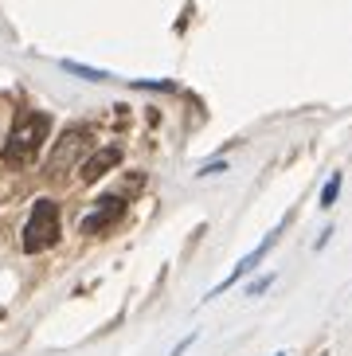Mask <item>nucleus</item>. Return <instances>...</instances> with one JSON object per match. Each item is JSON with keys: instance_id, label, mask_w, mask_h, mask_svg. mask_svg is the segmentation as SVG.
Instances as JSON below:
<instances>
[{"instance_id": "nucleus-1", "label": "nucleus", "mask_w": 352, "mask_h": 356, "mask_svg": "<svg viewBox=\"0 0 352 356\" xmlns=\"http://www.w3.org/2000/svg\"><path fill=\"white\" fill-rule=\"evenodd\" d=\"M47 134H51V118L40 114V110H20L16 122H12L8 141H4V161L16 168H28L31 161L40 157Z\"/></svg>"}, {"instance_id": "nucleus-2", "label": "nucleus", "mask_w": 352, "mask_h": 356, "mask_svg": "<svg viewBox=\"0 0 352 356\" xmlns=\"http://www.w3.org/2000/svg\"><path fill=\"white\" fill-rule=\"evenodd\" d=\"M63 227H59V208H55V200H40L35 208H31L28 223H24V251L28 254H43L51 251L55 243H59Z\"/></svg>"}, {"instance_id": "nucleus-3", "label": "nucleus", "mask_w": 352, "mask_h": 356, "mask_svg": "<svg viewBox=\"0 0 352 356\" xmlns=\"http://www.w3.org/2000/svg\"><path fill=\"white\" fill-rule=\"evenodd\" d=\"M86 145H90V129H86V126L67 129V134L55 141V153L47 157V177H55V180L67 177V168H74L79 161H83Z\"/></svg>"}, {"instance_id": "nucleus-4", "label": "nucleus", "mask_w": 352, "mask_h": 356, "mask_svg": "<svg viewBox=\"0 0 352 356\" xmlns=\"http://www.w3.org/2000/svg\"><path fill=\"white\" fill-rule=\"evenodd\" d=\"M125 216V200L122 196H102L98 200V208L90 211L83 220V231H90V235H98V231H106V227H114L118 220Z\"/></svg>"}, {"instance_id": "nucleus-5", "label": "nucleus", "mask_w": 352, "mask_h": 356, "mask_svg": "<svg viewBox=\"0 0 352 356\" xmlns=\"http://www.w3.org/2000/svg\"><path fill=\"white\" fill-rule=\"evenodd\" d=\"M274 243H278V231H270L266 239H262V247H259V251H250L247 259H243V262H239V266H235V270L227 274V282H219L216 290L207 293V298H216V293H227V286H235L239 278H243V274H250V270H255V266H259L262 259H266V251H270V247H274Z\"/></svg>"}, {"instance_id": "nucleus-6", "label": "nucleus", "mask_w": 352, "mask_h": 356, "mask_svg": "<svg viewBox=\"0 0 352 356\" xmlns=\"http://www.w3.org/2000/svg\"><path fill=\"white\" fill-rule=\"evenodd\" d=\"M122 165V149L118 145H110V149H102V153H94L90 161H86V168H83V180L86 184H94V180H102L110 168H118Z\"/></svg>"}, {"instance_id": "nucleus-7", "label": "nucleus", "mask_w": 352, "mask_h": 356, "mask_svg": "<svg viewBox=\"0 0 352 356\" xmlns=\"http://www.w3.org/2000/svg\"><path fill=\"white\" fill-rule=\"evenodd\" d=\"M341 184H344V177H341V172H333L329 184H325V192H321V208H333V204H337V196H341Z\"/></svg>"}, {"instance_id": "nucleus-8", "label": "nucleus", "mask_w": 352, "mask_h": 356, "mask_svg": "<svg viewBox=\"0 0 352 356\" xmlns=\"http://www.w3.org/2000/svg\"><path fill=\"white\" fill-rule=\"evenodd\" d=\"M270 282H274V278H259V282L250 286V293H255V298H259V293H262V290H266V286H270Z\"/></svg>"}, {"instance_id": "nucleus-9", "label": "nucleus", "mask_w": 352, "mask_h": 356, "mask_svg": "<svg viewBox=\"0 0 352 356\" xmlns=\"http://www.w3.org/2000/svg\"><path fill=\"white\" fill-rule=\"evenodd\" d=\"M223 168H227V165H223V161H216V165H207L204 172H200V177H211V172H223Z\"/></svg>"}, {"instance_id": "nucleus-10", "label": "nucleus", "mask_w": 352, "mask_h": 356, "mask_svg": "<svg viewBox=\"0 0 352 356\" xmlns=\"http://www.w3.org/2000/svg\"><path fill=\"white\" fill-rule=\"evenodd\" d=\"M278 356H286V353H278Z\"/></svg>"}]
</instances>
